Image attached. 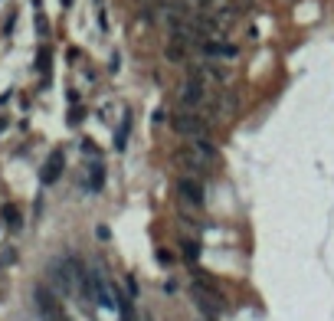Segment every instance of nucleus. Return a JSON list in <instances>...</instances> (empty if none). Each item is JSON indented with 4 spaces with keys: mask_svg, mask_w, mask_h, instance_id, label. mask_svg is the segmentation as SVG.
<instances>
[{
    "mask_svg": "<svg viewBox=\"0 0 334 321\" xmlns=\"http://www.w3.org/2000/svg\"><path fill=\"white\" fill-rule=\"evenodd\" d=\"M187 73L190 79H200V82H213V85H226L230 82V69L220 66L213 59H203V62H187Z\"/></svg>",
    "mask_w": 334,
    "mask_h": 321,
    "instance_id": "20e7f679",
    "label": "nucleus"
},
{
    "mask_svg": "<svg viewBox=\"0 0 334 321\" xmlns=\"http://www.w3.org/2000/svg\"><path fill=\"white\" fill-rule=\"evenodd\" d=\"M203 52V59H236L239 56V46L236 43H226V40H203L200 46H197Z\"/></svg>",
    "mask_w": 334,
    "mask_h": 321,
    "instance_id": "0eeeda50",
    "label": "nucleus"
},
{
    "mask_svg": "<svg viewBox=\"0 0 334 321\" xmlns=\"http://www.w3.org/2000/svg\"><path fill=\"white\" fill-rule=\"evenodd\" d=\"M177 102H180V112H197L200 105H210L206 82H200V79H187V82L177 88Z\"/></svg>",
    "mask_w": 334,
    "mask_h": 321,
    "instance_id": "7ed1b4c3",
    "label": "nucleus"
},
{
    "mask_svg": "<svg viewBox=\"0 0 334 321\" xmlns=\"http://www.w3.org/2000/svg\"><path fill=\"white\" fill-rule=\"evenodd\" d=\"M62 167H66V157H62L59 151H56V154H49V160L43 164V171H40V181L46 184V187H49V184H56L59 177H62Z\"/></svg>",
    "mask_w": 334,
    "mask_h": 321,
    "instance_id": "6e6552de",
    "label": "nucleus"
},
{
    "mask_svg": "<svg viewBox=\"0 0 334 321\" xmlns=\"http://www.w3.org/2000/svg\"><path fill=\"white\" fill-rule=\"evenodd\" d=\"M177 197L184 200L187 207H203L206 203V190H203L200 177H190V174L177 177Z\"/></svg>",
    "mask_w": 334,
    "mask_h": 321,
    "instance_id": "39448f33",
    "label": "nucleus"
},
{
    "mask_svg": "<svg viewBox=\"0 0 334 321\" xmlns=\"http://www.w3.org/2000/svg\"><path fill=\"white\" fill-rule=\"evenodd\" d=\"M43 321H52V318H43Z\"/></svg>",
    "mask_w": 334,
    "mask_h": 321,
    "instance_id": "6ab92c4d",
    "label": "nucleus"
},
{
    "mask_svg": "<svg viewBox=\"0 0 334 321\" xmlns=\"http://www.w3.org/2000/svg\"><path fill=\"white\" fill-rule=\"evenodd\" d=\"M180 253H184L187 262H197V259H200V243H190V239H184V243H180Z\"/></svg>",
    "mask_w": 334,
    "mask_h": 321,
    "instance_id": "f8f14e48",
    "label": "nucleus"
},
{
    "mask_svg": "<svg viewBox=\"0 0 334 321\" xmlns=\"http://www.w3.org/2000/svg\"><path fill=\"white\" fill-rule=\"evenodd\" d=\"M128 131H131V115H125V121H121L118 135H115V148H118V151H125V141H128Z\"/></svg>",
    "mask_w": 334,
    "mask_h": 321,
    "instance_id": "ddd939ff",
    "label": "nucleus"
},
{
    "mask_svg": "<svg viewBox=\"0 0 334 321\" xmlns=\"http://www.w3.org/2000/svg\"><path fill=\"white\" fill-rule=\"evenodd\" d=\"M164 56H167L170 62H187V56H190V46H187V43L170 40V43H167V49H164Z\"/></svg>",
    "mask_w": 334,
    "mask_h": 321,
    "instance_id": "9b49d317",
    "label": "nucleus"
},
{
    "mask_svg": "<svg viewBox=\"0 0 334 321\" xmlns=\"http://www.w3.org/2000/svg\"><path fill=\"white\" fill-rule=\"evenodd\" d=\"M190 151H194L197 157H203L206 164H216V160H220V148H216L210 138H194V148Z\"/></svg>",
    "mask_w": 334,
    "mask_h": 321,
    "instance_id": "9d476101",
    "label": "nucleus"
},
{
    "mask_svg": "<svg viewBox=\"0 0 334 321\" xmlns=\"http://www.w3.org/2000/svg\"><path fill=\"white\" fill-rule=\"evenodd\" d=\"M49 279H52L59 295H72V292H76V275H72V269H69V259L66 262L62 259L49 262Z\"/></svg>",
    "mask_w": 334,
    "mask_h": 321,
    "instance_id": "423d86ee",
    "label": "nucleus"
},
{
    "mask_svg": "<svg viewBox=\"0 0 334 321\" xmlns=\"http://www.w3.org/2000/svg\"><path fill=\"white\" fill-rule=\"evenodd\" d=\"M62 4H66V7H69V4H72V0H62Z\"/></svg>",
    "mask_w": 334,
    "mask_h": 321,
    "instance_id": "a211bd4d",
    "label": "nucleus"
},
{
    "mask_svg": "<svg viewBox=\"0 0 334 321\" xmlns=\"http://www.w3.org/2000/svg\"><path fill=\"white\" fill-rule=\"evenodd\" d=\"M170 128H174V135H184V138H206V121H203V115H197V112H174L170 115Z\"/></svg>",
    "mask_w": 334,
    "mask_h": 321,
    "instance_id": "f03ea898",
    "label": "nucleus"
},
{
    "mask_svg": "<svg viewBox=\"0 0 334 321\" xmlns=\"http://www.w3.org/2000/svg\"><path fill=\"white\" fill-rule=\"evenodd\" d=\"M0 217H4V223L7 226H20V213H16V207H4V213H0Z\"/></svg>",
    "mask_w": 334,
    "mask_h": 321,
    "instance_id": "4468645a",
    "label": "nucleus"
},
{
    "mask_svg": "<svg viewBox=\"0 0 334 321\" xmlns=\"http://www.w3.org/2000/svg\"><path fill=\"white\" fill-rule=\"evenodd\" d=\"M13 259H16V253H13V249H7V253H4V256H0V265H10Z\"/></svg>",
    "mask_w": 334,
    "mask_h": 321,
    "instance_id": "dca6fc26",
    "label": "nucleus"
},
{
    "mask_svg": "<svg viewBox=\"0 0 334 321\" xmlns=\"http://www.w3.org/2000/svg\"><path fill=\"white\" fill-rule=\"evenodd\" d=\"M194 298H197V305H200L203 315H220V311H226V295H223L210 279L206 282L197 279L194 282Z\"/></svg>",
    "mask_w": 334,
    "mask_h": 321,
    "instance_id": "f257e3e1",
    "label": "nucleus"
},
{
    "mask_svg": "<svg viewBox=\"0 0 334 321\" xmlns=\"http://www.w3.org/2000/svg\"><path fill=\"white\" fill-rule=\"evenodd\" d=\"M7 128V118H0V131H4Z\"/></svg>",
    "mask_w": 334,
    "mask_h": 321,
    "instance_id": "f3484780",
    "label": "nucleus"
},
{
    "mask_svg": "<svg viewBox=\"0 0 334 321\" xmlns=\"http://www.w3.org/2000/svg\"><path fill=\"white\" fill-rule=\"evenodd\" d=\"M174 157H177V164H184V167H187V174H190V177L206 174V160H203V157H197L194 151H177Z\"/></svg>",
    "mask_w": 334,
    "mask_h": 321,
    "instance_id": "1a4fd4ad",
    "label": "nucleus"
},
{
    "mask_svg": "<svg viewBox=\"0 0 334 321\" xmlns=\"http://www.w3.org/2000/svg\"><path fill=\"white\" fill-rule=\"evenodd\" d=\"M203 321H213V318H203Z\"/></svg>",
    "mask_w": 334,
    "mask_h": 321,
    "instance_id": "aec40b11",
    "label": "nucleus"
},
{
    "mask_svg": "<svg viewBox=\"0 0 334 321\" xmlns=\"http://www.w3.org/2000/svg\"><path fill=\"white\" fill-rule=\"evenodd\" d=\"M157 259H161V265H174V256L167 249H157Z\"/></svg>",
    "mask_w": 334,
    "mask_h": 321,
    "instance_id": "2eb2a0df",
    "label": "nucleus"
}]
</instances>
